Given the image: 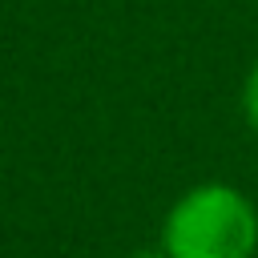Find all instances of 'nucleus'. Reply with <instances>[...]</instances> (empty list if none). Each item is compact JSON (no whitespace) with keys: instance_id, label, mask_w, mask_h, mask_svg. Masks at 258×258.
Here are the masks:
<instances>
[{"instance_id":"obj_1","label":"nucleus","mask_w":258,"mask_h":258,"mask_svg":"<svg viewBox=\"0 0 258 258\" xmlns=\"http://www.w3.org/2000/svg\"><path fill=\"white\" fill-rule=\"evenodd\" d=\"M157 250L165 258H254L258 206L230 181H198L165 210Z\"/></svg>"},{"instance_id":"obj_3","label":"nucleus","mask_w":258,"mask_h":258,"mask_svg":"<svg viewBox=\"0 0 258 258\" xmlns=\"http://www.w3.org/2000/svg\"><path fill=\"white\" fill-rule=\"evenodd\" d=\"M129 258H165L161 250H137V254H129Z\"/></svg>"},{"instance_id":"obj_2","label":"nucleus","mask_w":258,"mask_h":258,"mask_svg":"<svg viewBox=\"0 0 258 258\" xmlns=\"http://www.w3.org/2000/svg\"><path fill=\"white\" fill-rule=\"evenodd\" d=\"M242 113H246V125L258 133V60H254V69L242 85Z\"/></svg>"}]
</instances>
